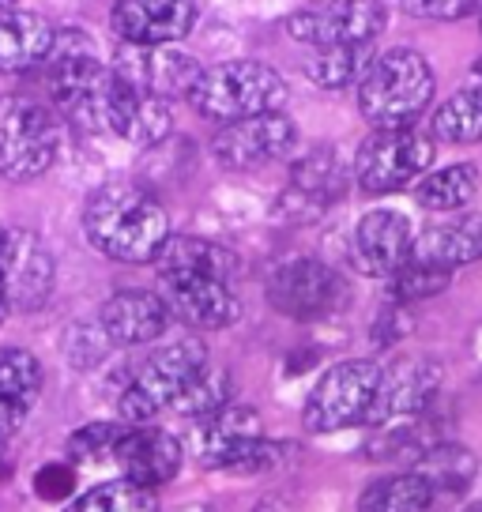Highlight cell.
<instances>
[{"label":"cell","instance_id":"cell-1","mask_svg":"<svg viewBox=\"0 0 482 512\" xmlns=\"http://www.w3.org/2000/svg\"><path fill=\"white\" fill-rule=\"evenodd\" d=\"M83 234L117 264H155L159 249L170 241V215L144 185L110 181L91 192L83 208Z\"/></svg>","mask_w":482,"mask_h":512},{"label":"cell","instance_id":"cell-2","mask_svg":"<svg viewBox=\"0 0 482 512\" xmlns=\"http://www.w3.org/2000/svg\"><path fill=\"white\" fill-rule=\"evenodd\" d=\"M434 68L415 49H388L373 57L366 80L358 83V110L373 128L415 125L434 102Z\"/></svg>","mask_w":482,"mask_h":512},{"label":"cell","instance_id":"cell-3","mask_svg":"<svg viewBox=\"0 0 482 512\" xmlns=\"http://www.w3.org/2000/svg\"><path fill=\"white\" fill-rule=\"evenodd\" d=\"M283 102H287V80L264 61H223L204 68V76L189 95V106L215 125L275 113L283 110Z\"/></svg>","mask_w":482,"mask_h":512},{"label":"cell","instance_id":"cell-4","mask_svg":"<svg viewBox=\"0 0 482 512\" xmlns=\"http://www.w3.org/2000/svg\"><path fill=\"white\" fill-rule=\"evenodd\" d=\"M196 464L208 471H230V475H268L279 467L287 445L268 441L260 415L245 403H226L223 411L196 422Z\"/></svg>","mask_w":482,"mask_h":512},{"label":"cell","instance_id":"cell-5","mask_svg":"<svg viewBox=\"0 0 482 512\" xmlns=\"http://www.w3.org/2000/svg\"><path fill=\"white\" fill-rule=\"evenodd\" d=\"M208 366V347L204 339L185 336L177 343H166L151 354L147 362L129 377L117 411L121 422L129 426H147L151 418H159L162 411H174V403L181 400V392L196 381V373Z\"/></svg>","mask_w":482,"mask_h":512},{"label":"cell","instance_id":"cell-6","mask_svg":"<svg viewBox=\"0 0 482 512\" xmlns=\"http://www.w3.org/2000/svg\"><path fill=\"white\" fill-rule=\"evenodd\" d=\"M61 155L57 113L27 95H0V177L34 181Z\"/></svg>","mask_w":482,"mask_h":512},{"label":"cell","instance_id":"cell-7","mask_svg":"<svg viewBox=\"0 0 482 512\" xmlns=\"http://www.w3.org/2000/svg\"><path fill=\"white\" fill-rule=\"evenodd\" d=\"M430 166H434V136L418 125L373 128L354 151V181L373 196L418 185Z\"/></svg>","mask_w":482,"mask_h":512},{"label":"cell","instance_id":"cell-8","mask_svg":"<svg viewBox=\"0 0 482 512\" xmlns=\"http://www.w3.org/2000/svg\"><path fill=\"white\" fill-rule=\"evenodd\" d=\"M377 384H381V366L370 358H347V362L324 369L302 407L306 430L339 433L354 430V426H370Z\"/></svg>","mask_w":482,"mask_h":512},{"label":"cell","instance_id":"cell-9","mask_svg":"<svg viewBox=\"0 0 482 512\" xmlns=\"http://www.w3.org/2000/svg\"><path fill=\"white\" fill-rule=\"evenodd\" d=\"M388 12L381 0H321L287 16V34L313 49L332 46H370L385 31Z\"/></svg>","mask_w":482,"mask_h":512},{"label":"cell","instance_id":"cell-10","mask_svg":"<svg viewBox=\"0 0 482 512\" xmlns=\"http://www.w3.org/2000/svg\"><path fill=\"white\" fill-rule=\"evenodd\" d=\"M268 302L290 320H321L347 305V283L313 256H294L268 279Z\"/></svg>","mask_w":482,"mask_h":512},{"label":"cell","instance_id":"cell-11","mask_svg":"<svg viewBox=\"0 0 482 512\" xmlns=\"http://www.w3.org/2000/svg\"><path fill=\"white\" fill-rule=\"evenodd\" d=\"M294 144H298V128L287 113L275 110L223 125L211 140V151H215L219 166L234 170V174H249V170H260V166L290 155Z\"/></svg>","mask_w":482,"mask_h":512},{"label":"cell","instance_id":"cell-12","mask_svg":"<svg viewBox=\"0 0 482 512\" xmlns=\"http://www.w3.org/2000/svg\"><path fill=\"white\" fill-rule=\"evenodd\" d=\"M110 68L125 83L140 87L147 95L166 98V102L189 98L200 76H204L200 61L174 46H121Z\"/></svg>","mask_w":482,"mask_h":512},{"label":"cell","instance_id":"cell-13","mask_svg":"<svg viewBox=\"0 0 482 512\" xmlns=\"http://www.w3.org/2000/svg\"><path fill=\"white\" fill-rule=\"evenodd\" d=\"M347 192V170L336 151L313 147L290 166V181L279 196V215L290 223H313Z\"/></svg>","mask_w":482,"mask_h":512},{"label":"cell","instance_id":"cell-14","mask_svg":"<svg viewBox=\"0 0 482 512\" xmlns=\"http://www.w3.org/2000/svg\"><path fill=\"white\" fill-rule=\"evenodd\" d=\"M170 128H174L170 102L159 95H147L140 87H132V83H125L110 68L106 102H102V132L121 136L125 144L155 147L170 136Z\"/></svg>","mask_w":482,"mask_h":512},{"label":"cell","instance_id":"cell-15","mask_svg":"<svg viewBox=\"0 0 482 512\" xmlns=\"http://www.w3.org/2000/svg\"><path fill=\"white\" fill-rule=\"evenodd\" d=\"M437 388H441V366L434 358H396L392 366H381L370 426H388V422L422 415L437 396Z\"/></svg>","mask_w":482,"mask_h":512},{"label":"cell","instance_id":"cell-16","mask_svg":"<svg viewBox=\"0 0 482 512\" xmlns=\"http://www.w3.org/2000/svg\"><path fill=\"white\" fill-rule=\"evenodd\" d=\"M196 23L193 0H117L110 12L113 34L125 46H174Z\"/></svg>","mask_w":482,"mask_h":512},{"label":"cell","instance_id":"cell-17","mask_svg":"<svg viewBox=\"0 0 482 512\" xmlns=\"http://www.w3.org/2000/svg\"><path fill=\"white\" fill-rule=\"evenodd\" d=\"M53 256L34 230H4V290L16 313H34L53 294Z\"/></svg>","mask_w":482,"mask_h":512},{"label":"cell","instance_id":"cell-18","mask_svg":"<svg viewBox=\"0 0 482 512\" xmlns=\"http://www.w3.org/2000/svg\"><path fill=\"white\" fill-rule=\"evenodd\" d=\"M411 245H415V230L400 211L377 208L354 226V264L358 272L373 279H392L400 272L411 260Z\"/></svg>","mask_w":482,"mask_h":512},{"label":"cell","instance_id":"cell-19","mask_svg":"<svg viewBox=\"0 0 482 512\" xmlns=\"http://www.w3.org/2000/svg\"><path fill=\"white\" fill-rule=\"evenodd\" d=\"M170 317L196 332H219L241 317L238 294L223 279H159Z\"/></svg>","mask_w":482,"mask_h":512},{"label":"cell","instance_id":"cell-20","mask_svg":"<svg viewBox=\"0 0 482 512\" xmlns=\"http://www.w3.org/2000/svg\"><path fill=\"white\" fill-rule=\"evenodd\" d=\"M170 320L174 317H170V309L162 302V294H151V290H117L102 305L98 328L117 347H144V343H155L159 336H166Z\"/></svg>","mask_w":482,"mask_h":512},{"label":"cell","instance_id":"cell-21","mask_svg":"<svg viewBox=\"0 0 482 512\" xmlns=\"http://www.w3.org/2000/svg\"><path fill=\"white\" fill-rule=\"evenodd\" d=\"M113 464L121 467V475L129 482L159 490L174 479L181 464H185V445L174 433L159 430V426H129L125 441L117 445Z\"/></svg>","mask_w":482,"mask_h":512},{"label":"cell","instance_id":"cell-22","mask_svg":"<svg viewBox=\"0 0 482 512\" xmlns=\"http://www.w3.org/2000/svg\"><path fill=\"white\" fill-rule=\"evenodd\" d=\"M159 279H223L230 283L238 272V256L226 245L196 234H170V241L155 256Z\"/></svg>","mask_w":482,"mask_h":512},{"label":"cell","instance_id":"cell-23","mask_svg":"<svg viewBox=\"0 0 482 512\" xmlns=\"http://www.w3.org/2000/svg\"><path fill=\"white\" fill-rule=\"evenodd\" d=\"M411 260L441 268V272H456L464 264L482 260V219L479 215H460V219L426 226L422 234H415Z\"/></svg>","mask_w":482,"mask_h":512},{"label":"cell","instance_id":"cell-24","mask_svg":"<svg viewBox=\"0 0 482 512\" xmlns=\"http://www.w3.org/2000/svg\"><path fill=\"white\" fill-rule=\"evenodd\" d=\"M42 384H46V373L31 351H19V347L0 351V445L27 422L42 396Z\"/></svg>","mask_w":482,"mask_h":512},{"label":"cell","instance_id":"cell-25","mask_svg":"<svg viewBox=\"0 0 482 512\" xmlns=\"http://www.w3.org/2000/svg\"><path fill=\"white\" fill-rule=\"evenodd\" d=\"M57 27L38 12L4 8L0 12V72H31L42 68L53 49Z\"/></svg>","mask_w":482,"mask_h":512},{"label":"cell","instance_id":"cell-26","mask_svg":"<svg viewBox=\"0 0 482 512\" xmlns=\"http://www.w3.org/2000/svg\"><path fill=\"white\" fill-rule=\"evenodd\" d=\"M407 471L422 475L437 497H445V494H464L467 486L475 482V475H479V460H475V452H467L456 441H437Z\"/></svg>","mask_w":482,"mask_h":512},{"label":"cell","instance_id":"cell-27","mask_svg":"<svg viewBox=\"0 0 482 512\" xmlns=\"http://www.w3.org/2000/svg\"><path fill=\"white\" fill-rule=\"evenodd\" d=\"M482 174L475 162H452L418 181L415 200L426 211H464L479 196Z\"/></svg>","mask_w":482,"mask_h":512},{"label":"cell","instance_id":"cell-28","mask_svg":"<svg viewBox=\"0 0 482 512\" xmlns=\"http://www.w3.org/2000/svg\"><path fill=\"white\" fill-rule=\"evenodd\" d=\"M434 501L437 494L430 490V482L415 471H403L370 482L358 497V512H430Z\"/></svg>","mask_w":482,"mask_h":512},{"label":"cell","instance_id":"cell-29","mask_svg":"<svg viewBox=\"0 0 482 512\" xmlns=\"http://www.w3.org/2000/svg\"><path fill=\"white\" fill-rule=\"evenodd\" d=\"M430 136L441 144H482V83L456 91L437 106Z\"/></svg>","mask_w":482,"mask_h":512},{"label":"cell","instance_id":"cell-30","mask_svg":"<svg viewBox=\"0 0 482 512\" xmlns=\"http://www.w3.org/2000/svg\"><path fill=\"white\" fill-rule=\"evenodd\" d=\"M373 64L370 46H332V49H313L306 64V76L324 91H343V87H358L366 80Z\"/></svg>","mask_w":482,"mask_h":512},{"label":"cell","instance_id":"cell-31","mask_svg":"<svg viewBox=\"0 0 482 512\" xmlns=\"http://www.w3.org/2000/svg\"><path fill=\"white\" fill-rule=\"evenodd\" d=\"M68 512H159V494L140 482L117 479L80 494L68 505Z\"/></svg>","mask_w":482,"mask_h":512},{"label":"cell","instance_id":"cell-32","mask_svg":"<svg viewBox=\"0 0 482 512\" xmlns=\"http://www.w3.org/2000/svg\"><path fill=\"white\" fill-rule=\"evenodd\" d=\"M230 388H234V381H230V369L211 366V362H208V366L196 373V381L181 392V400L174 403V415L193 418V422L215 415V411H223L226 403H230Z\"/></svg>","mask_w":482,"mask_h":512},{"label":"cell","instance_id":"cell-33","mask_svg":"<svg viewBox=\"0 0 482 512\" xmlns=\"http://www.w3.org/2000/svg\"><path fill=\"white\" fill-rule=\"evenodd\" d=\"M449 283H452V272H441V268H430V264L407 260L400 272L388 279V302H396V305L426 302V298H437Z\"/></svg>","mask_w":482,"mask_h":512},{"label":"cell","instance_id":"cell-34","mask_svg":"<svg viewBox=\"0 0 482 512\" xmlns=\"http://www.w3.org/2000/svg\"><path fill=\"white\" fill-rule=\"evenodd\" d=\"M129 422H87L68 437V456L76 464H98V460H113L117 445L125 441Z\"/></svg>","mask_w":482,"mask_h":512},{"label":"cell","instance_id":"cell-35","mask_svg":"<svg viewBox=\"0 0 482 512\" xmlns=\"http://www.w3.org/2000/svg\"><path fill=\"white\" fill-rule=\"evenodd\" d=\"M403 12L415 19H467L482 16V0H403Z\"/></svg>","mask_w":482,"mask_h":512},{"label":"cell","instance_id":"cell-36","mask_svg":"<svg viewBox=\"0 0 482 512\" xmlns=\"http://www.w3.org/2000/svg\"><path fill=\"white\" fill-rule=\"evenodd\" d=\"M34 494L46 501H68L76 494V471L68 464H46L34 475Z\"/></svg>","mask_w":482,"mask_h":512},{"label":"cell","instance_id":"cell-37","mask_svg":"<svg viewBox=\"0 0 482 512\" xmlns=\"http://www.w3.org/2000/svg\"><path fill=\"white\" fill-rule=\"evenodd\" d=\"M8 313H12V305H8V290H4V226H0V324Z\"/></svg>","mask_w":482,"mask_h":512},{"label":"cell","instance_id":"cell-38","mask_svg":"<svg viewBox=\"0 0 482 512\" xmlns=\"http://www.w3.org/2000/svg\"><path fill=\"white\" fill-rule=\"evenodd\" d=\"M174 512H215L208 505V501H189V505H181V509H174Z\"/></svg>","mask_w":482,"mask_h":512},{"label":"cell","instance_id":"cell-39","mask_svg":"<svg viewBox=\"0 0 482 512\" xmlns=\"http://www.w3.org/2000/svg\"><path fill=\"white\" fill-rule=\"evenodd\" d=\"M8 475V460H4V445H0V479Z\"/></svg>","mask_w":482,"mask_h":512},{"label":"cell","instance_id":"cell-40","mask_svg":"<svg viewBox=\"0 0 482 512\" xmlns=\"http://www.w3.org/2000/svg\"><path fill=\"white\" fill-rule=\"evenodd\" d=\"M475 83H482V57L475 61Z\"/></svg>","mask_w":482,"mask_h":512},{"label":"cell","instance_id":"cell-41","mask_svg":"<svg viewBox=\"0 0 482 512\" xmlns=\"http://www.w3.org/2000/svg\"><path fill=\"white\" fill-rule=\"evenodd\" d=\"M19 0H0V12H4V8H16Z\"/></svg>","mask_w":482,"mask_h":512},{"label":"cell","instance_id":"cell-42","mask_svg":"<svg viewBox=\"0 0 482 512\" xmlns=\"http://www.w3.org/2000/svg\"><path fill=\"white\" fill-rule=\"evenodd\" d=\"M479 27H482V16H479Z\"/></svg>","mask_w":482,"mask_h":512}]
</instances>
